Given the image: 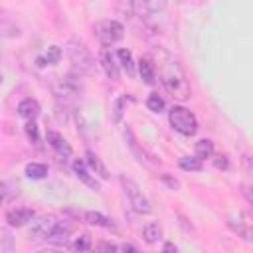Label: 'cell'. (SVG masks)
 <instances>
[{"label": "cell", "mask_w": 253, "mask_h": 253, "mask_svg": "<svg viewBox=\"0 0 253 253\" xmlns=\"http://www.w3.org/2000/svg\"><path fill=\"white\" fill-rule=\"evenodd\" d=\"M73 231L71 219L59 217L55 213H45L30 221V237L38 241H53V243H65L69 233Z\"/></svg>", "instance_id": "2"}, {"label": "cell", "mask_w": 253, "mask_h": 253, "mask_svg": "<svg viewBox=\"0 0 253 253\" xmlns=\"http://www.w3.org/2000/svg\"><path fill=\"white\" fill-rule=\"evenodd\" d=\"M158 75H160V81L162 85L166 87V91L178 99V101H186L192 97V89H190V83L184 75V69L182 65L170 57L166 51H160V59H158Z\"/></svg>", "instance_id": "1"}, {"label": "cell", "mask_w": 253, "mask_h": 253, "mask_svg": "<svg viewBox=\"0 0 253 253\" xmlns=\"http://www.w3.org/2000/svg\"><path fill=\"white\" fill-rule=\"evenodd\" d=\"M40 253H61V251H57V249H43V251H40Z\"/></svg>", "instance_id": "33"}, {"label": "cell", "mask_w": 253, "mask_h": 253, "mask_svg": "<svg viewBox=\"0 0 253 253\" xmlns=\"http://www.w3.org/2000/svg\"><path fill=\"white\" fill-rule=\"evenodd\" d=\"M117 57L121 61V67L126 71L128 77H134V61H132V53L128 49H119L117 51Z\"/></svg>", "instance_id": "19"}, {"label": "cell", "mask_w": 253, "mask_h": 253, "mask_svg": "<svg viewBox=\"0 0 253 253\" xmlns=\"http://www.w3.org/2000/svg\"><path fill=\"white\" fill-rule=\"evenodd\" d=\"M32 219H34V211L30 208H16V210H10L6 213V221L14 227H20V225H24Z\"/></svg>", "instance_id": "11"}, {"label": "cell", "mask_w": 253, "mask_h": 253, "mask_svg": "<svg viewBox=\"0 0 253 253\" xmlns=\"http://www.w3.org/2000/svg\"><path fill=\"white\" fill-rule=\"evenodd\" d=\"M132 10L136 12V16H140L146 22H150L154 16H160L164 12V4H158V2H132Z\"/></svg>", "instance_id": "9"}, {"label": "cell", "mask_w": 253, "mask_h": 253, "mask_svg": "<svg viewBox=\"0 0 253 253\" xmlns=\"http://www.w3.org/2000/svg\"><path fill=\"white\" fill-rule=\"evenodd\" d=\"M73 249L79 251V253H85L91 249V235L89 233H81L75 241H73Z\"/></svg>", "instance_id": "25"}, {"label": "cell", "mask_w": 253, "mask_h": 253, "mask_svg": "<svg viewBox=\"0 0 253 253\" xmlns=\"http://www.w3.org/2000/svg\"><path fill=\"white\" fill-rule=\"evenodd\" d=\"M0 206H2V194H0Z\"/></svg>", "instance_id": "34"}, {"label": "cell", "mask_w": 253, "mask_h": 253, "mask_svg": "<svg viewBox=\"0 0 253 253\" xmlns=\"http://www.w3.org/2000/svg\"><path fill=\"white\" fill-rule=\"evenodd\" d=\"M180 168L182 170H188V172H198V170H202V162L196 158V156H184V158H180Z\"/></svg>", "instance_id": "24"}, {"label": "cell", "mask_w": 253, "mask_h": 253, "mask_svg": "<svg viewBox=\"0 0 253 253\" xmlns=\"http://www.w3.org/2000/svg\"><path fill=\"white\" fill-rule=\"evenodd\" d=\"M14 247H16V243H14L12 233L8 229L0 227V253H14Z\"/></svg>", "instance_id": "22"}, {"label": "cell", "mask_w": 253, "mask_h": 253, "mask_svg": "<svg viewBox=\"0 0 253 253\" xmlns=\"http://www.w3.org/2000/svg\"><path fill=\"white\" fill-rule=\"evenodd\" d=\"M168 121H170L172 128L178 130L184 136H192L198 130V119H196V115L192 111H188L186 107H182V105H174L168 111Z\"/></svg>", "instance_id": "4"}, {"label": "cell", "mask_w": 253, "mask_h": 253, "mask_svg": "<svg viewBox=\"0 0 253 253\" xmlns=\"http://www.w3.org/2000/svg\"><path fill=\"white\" fill-rule=\"evenodd\" d=\"M123 253H138V251H136L130 243H125V245H123Z\"/></svg>", "instance_id": "32"}, {"label": "cell", "mask_w": 253, "mask_h": 253, "mask_svg": "<svg viewBox=\"0 0 253 253\" xmlns=\"http://www.w3.org/2000/svg\"><path fill=\"white\" fill-rule=\"evenodd\" d=\"M119 247L111 241H99L95 247H93V253H117Z\"/></svg>", "instance_id": "27"}, {"label": "cell", "mask_w": 253, "mask_h": 253, "mask_svg": "<svg viewBox=\"0 0 253 253\" xmlns=\"http://www.w3.org/2000/svg\"><path fill=\"white\" fill-rule=\"evenodd\" d=\"M18 115L24 117L26 121H36V117L40 115V103H38L36 99H32V97L20 101V105H18Z\"/></svg>", "instance_id": "14"}, {"label": "cell", "mask_w": 253, "mask_h": 253, "mask_svg": "<svg viewBox=\"0 0 253 253\" xmlns=\"http://www.w3.org/2000/svg\"><path fill=\"white\" fill-rule=\"evenodd\" d=\"M51 89H53L55 97H57L59 101H63V103L75 101V99L81 95V91H83V87H81V83H79V77H75V75L57 77V79L51 83Z\"/></svg>", "instance_id": "6"}, {"label": "cell", "mask_w": 253, "mask_h": 253, "mask_svg": "<svg viewBox=\"0 0 253 253\" xmlns=\"http://www.w3.org/2000/svg\"><path fill=\"white\" fill-rule=\"evenodd\" d=\"M138 73H140V77H142V81L146 85H152L156 81V65H154V61L148 55L140 57V61H138Z\"/></svg>", "instance_id": "13"}, {"label": "cell", "mask_w": 253, "mask_h": 253, "mask_svg": "<svg viewBox=\"0 0 253 253\" xmlns=\"http://www.w3.org/2000/svg\"><path fill=\"white\" fill-rule=\"evenodd\" d=\"M26 134L32 142H40V132H38V125L36 121H28L26 123Z\"/></svg>", "instance_id": "28"}, {"label": "cell", "mask_w": 253, "mask_h": 253, "mask_svg": "<svg viewBox=\"0 0 253 253\" xmlns=\"http://www.w3.org/2000/svg\"><path fill=\"white\" fill-rule=\"evenodd\" d=\"M146 107H148L152 113H160V111L164 109V99H162L158 93H152V95H148V99H146Z\"/></svg>", "instance_id": "26"}, {"label": "cell", "mask_w": 253, "mask_h": 253, "mask_svg": "<svg viewBox=\"0 0 253 253\" xmlns=\"http://www.w3.org/2000/svg\"><path fill=\"white\" fill-rule=\"evenodd\" d=\"M99 63H101V67H103V71H105V75H107L109 79L119 81V77H121L119 63H117L115 55H113L107 47H103V49H101V53H99Z\"/></svg>", "instance_id": "8"}, {"label": "cell", "mask_w": 253, "mask_h": 253, "mask_svg": "<svg viewBox=\"0 0 253 253\" xmlns=\"http://www.w3.org/2000/svg\"><path fill=\"white\" fill-rule=\"evenodd\" d=\"M162 253H178V247L172 241H166L164 247H162Z\"/></svg>", "instance_id": "31"}, {"label": "cell", "mask_w": 253, "mask_h": 253, "mask_svg": "<svg viewBox=\"0 0 253 253\" xmlns=\"http://www.w3.org/2000/svg\"><path fill=\"white\" fill-rule=\"evenodd\" d=\"M47 142H49V146H51L59 156H63V158H69V156L73 154L69 142H67L59 132H55V130H49V132H47Z\"/></svg>", "instance_id": "10"}, {"label": "cell", "mask_w": 253, "mask_h": 253, "mask_svg": "<svg viewBox=\"0 0 253 253\" xmlns=\"http://www.w3.org/2000/svg\"><path fill=\"white\" fill-rule=\"evenodd\" d=\"M93 32H95V38L107 47V45H113L115 42H119L125 36V26L117 20H99L93 26Z\"/></svg>", "instance_id": "5"}, {"label": "cell", "mask_w": 253, "mask_h": 253, "mask_svg": "<svg viewBox=\"0 0 253 253\" xmlns=\"http://www.w3.org/2000/svg\"><path fill=\"white\" fill-rule=\"evenodd\" d=\"M142 237L146 243H156L160 237H162V227L158 223H148L144 229H142Z\"/></svg>", "instance_id": "21"}, {"label": "cell", "mask_w": 253, "mask_h": 253, "mask_svg": "<svg viewBox=\"0 0 253 253\" xmlns=\"http://www.w3.org/2000/svg\"><path fill=\"white\" fill-rule=\"evenodd\" d=\"M73 172H75V176H77L85 186H89L91 190H99V188H101L99 182L95 180V176H91V172L87 170V166H85L83 160H75V162H73Z\"/></svg>", "instance_id": "12"}, {"label": "cell", "mask_w": 253, "mask_h": 253, "mask_svg": "<svg viewBox=\"0 0 253 253\" xmlns=\"http://www.w3.org/2000/svg\"><path fill=\"white\" fill-rule=\"evenodd\" d=\"M194 152H196V158L202 162V160H206V158H210L213 154V142L210 138H202V140L196 142Z\"/></svg>", "instance_id": "17"}, {"label": "cell", "mask_w": 253, "mask_h": 253, "mask_svg": "<svg viewBox=\"0 0 253 253\" xmlns=\"http://www.w3.org/2000/svg\"><path fill=\"white\" fill-rule=\"evenodd\" d=\"M26 176L32 178V180H42V178L47 176V166L40 164V162H30L26 166Z\"/></svg>", "instance_id": "20"}, {"label": "cell", "mask_w": 253, "mask_h": 253, "mask_svg": "<svg viewBox=\"0 0 253 253\" xmlns=\"http://www.w3.org/2000/svg\"><path fill=\"white\" fill-rule=\"evenodd\" d=\"M85 156H87L89 170H93V172H95V174H99L103 180H107V178H109V170L105 168V164L101 162V158H99L93 150H87V152H85Z\"/></svg>", "instance_id": "16"}, {"label": "cell", "mask_w": 253, "mask_h": 253, "mask_svg": "<svg viewBox=\"0 0 253 253\" xmlns=\"http://www.w3.org/2000/svg\"><path fill=\"white\" fill-rule=\"evenodd\" d=\"M121 184H123L125 194H126V198H128V202H130V206H132V210H134L136 213H150V211H152L150 202L146 200V196L140 192V188H138L132 180L121 178Z\"/></svg>", "instance_id": "7"}, {"label": "cell", "mask_w": 253, "mask_h": 253, "mask_svg": "<svg viewBox=\"0 0 253 253\" xmlns=\"http://www.w3.org/2000/svg\"><path fill=\"white\" fill-rule=\"evenodd\" d=\"M213 164H215V168H221V170H225V168L229 166L227 156H223V154H217V156L213 158Z\"/></svg>", "instance_id": "29"}, {"label": "cell", "mask_w": 253, "mask_h": 253, "mask_svg": "<svg viewBox=\"0 0 253 253\" xmlns=\"http://www.w3.org/2000/svg\"><path fill=\"white\" fill-rule=\"evenodd\" d=\"M162 180L172 188V190H178L180 188V182L176 180V178H172V176H168V174H162Z\"/></svg>", "instance_id": "30"}, {"label": "cell", "mask_w": 253, "mask_h": 253, "mask_svg": "<svg viewBox=\"0 0 253 253\" xmlns=\"http://www.w3.org/2000/svg\"><path fill=\"white\" fill-rule=\"evenodd\" d=\"M85 221L91 225H97V227H115V223L99 211H85Z\"/></svg>", "instance_id": "18"}, {"label": "cell", "mask_w": 253, "mask_h": 253, "mask_svg": "<svg viewBox=\"0 0 253 253\" xmlns=\"http://www.w3.org/2000/svg\"><path fill=\"white\" fill-rule=\"evenodd\" d=\"M0 85H2V75H0Z\"/></svg>", "instance_id": "35"}, {"label": "cell", "mask_w": 253, "mask_h": 253, "mask_svg": "<svg viewBox=\"0 0 253 253\" xmlns=\"http://www.w3.org/2000/svg\"><path fill=\"white\" fill-rule=\"evenodd\" d=\"M126 101H130V97H126V95H121V97L115 101V105H113V109H111V119H113V123H121Z\"/></svg>", "instance_id": "23"}, {"label": "cell", "mask_w": 253, "mask_h": 253, "mask_svg": "<svg viewBox=\"0 0 253 253\" xmlns=\"http://www.w3.org/2000/svg\"><path fill=\"white\" fill-rule=\"evenodd\" d=\"M61 59V47L59 45H49L42 55H38L36 65L38 67H45V65H55Z\"/></svg>", "instance_id": "15"}, {"label": "cell", "mask_w": 253, "mask_h": 253, "mask_svg": "<svg viewBox=\"0 0 253 253\" xmlns=\"http://www.w3.org/2000/svg\"><path fill=\"white\" fill-rule=\"evenodd\" d=\"M67 53H69V61L73 65V75L81 77V75H89L95 69V59L89 51V47L79 42V40H71L67 45Z\"/></svg>", "instance_id": "3"}]
</instances>
